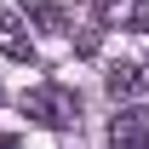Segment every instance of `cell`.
<instances>
[{
    "instance_id": "obj_1",
    "label": "cell",
    "mask_w": 149,
    "mask_h": 149,
    "mask_svg": "<svg viewBox=\"0 0 149 149\" xmlns=\"http://www.w3.org/2000/svg\"><path fill=\"white\" fill-rule=\"evenodd\" d=\"M23 115L40 120V126H52V132H63V126L80 120V97H74L69 86L46 80V86H35V92H23Z\"/></svg>"
},
{
    "instance_id": "obj_2",
    "label": "cell",
    "mask_w": 149,
    "mask_h": 149,
    "mask_svg": "<svg viewBox=\"0 0 149 149\" xmlns=\"http://www.w3.org/2000/svg\"><path fill=\"white\" fill-rule=\"evenodd\" d=\"M109 149H149V109H120L109 120Z\"/></svg>"
},
{
    "instance_id": "obj_3",
    "label": "cell",
    "mask_w": 149,
    "mask_h": 149,
    "mask_svg": "<svg viewBox=\"0 0 149 149\" xmlns=\"http://www.w3.org/2000/svg\"><path fill=\"white\" fill-rule=\"evenodd\" d=\"M0 52L17 57V63L35 57V40H29V29H23V17H17V12H6V6H0Z\"/></svg>"
},
{
    "instance_id": "obj_4",
    "label": "cell",
    "mask_w": 149,
    "mask_h": 149,
    "mask_svg": "<svg viewBox=\"0 0 149 149\" xmlns=\"http://www.w3.org/2000/svg\"><path fill=\"white\" fill-rule=\"evenodd\" d=\"M138 86H143V74L132 69V63H115V69H109V92H115V97H132Z\"/></svg>"
},
{
    "instance_id": "obj_5",
    "label": "cell",
    "mask_w": 149,
    "mask_h": 149,
    "mask_svg": "<svg viewBox=\"0 0 149 149\" xmlns=\"http://www.w3.org/2000/svg\"><path fill=\"white\" fill-rule=\"evenodd\" d=\"M126 29H132V35H149V0H132V12H126Z\"/></svg>"
},
{
    "instance_id": "obj_6",
    "label": "cell",
    "mask_w": 149,
    "mask_h": 149,
    "mask_svg": "<svg viewBox=\"0 0 149 149\" xmlns=\"http://www.w3.org/2000/svg\"><path fill=\"white\" fill-rule=\"evenodd\" d=\"M97 12H115V0H97Z\"/></svg>"
}]
</instances>
